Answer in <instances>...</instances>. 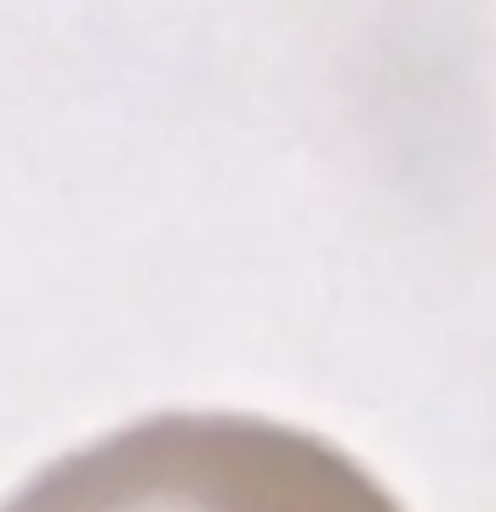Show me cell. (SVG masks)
Listing matches in <instances>:
<instances>
[{
  "label": "cell",
  "mask_w": 496,
  "mask_h": 512,
  "mask_svg": "<svg viewBox=\"0 0 496 512\" xmlns=\"http://www.w3.org/2000/svg\"><path fill=\"white\" fill-rule=\"evenodd\" d=\"M0 512H406V502L299 422L155 411L48 459Z\"/></svg>",
  "instance_id": "cell-1"
}]
</instances>
